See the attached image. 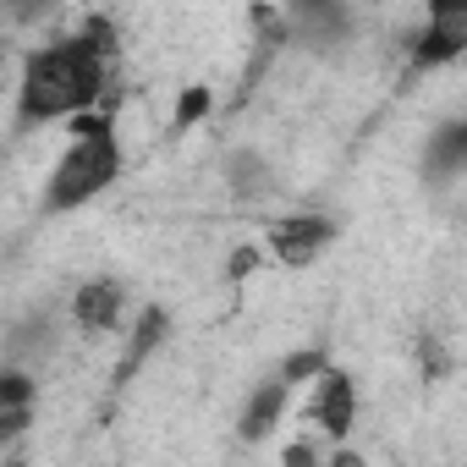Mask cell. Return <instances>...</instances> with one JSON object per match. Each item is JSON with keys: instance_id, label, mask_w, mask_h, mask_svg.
Segmentation results:
<instances>
[{"instance_id": "1", "label": "cell", "mask_w": 467, "mask_h": 467, "mask_svg": "<svg viewBox=\"0 0 467 467\" xmlns=\"http://www.w3.org/2000/svg\"><path fill=\"white\" fill-rule=\"evenodd\" d=\"M105 67H110V56L83 34L45 45L23 72V99H17L23 121H50V116H67V110H88L105 88Z\"/></svg>"}, {"instance_id": "2", "label": "cell", "mask_w": 467, "mask_h": 467, "mask_svg": "<svg viewBox=\"0 0 467 467\" xmlns=\"http://www.w3.org/2000/svg\"><path fill=\"white\" fill-rule=\"evenodd\" d=\"M121 171V149H116V132L99 127V132H78L72 149L61 154L56 176H50V209H78L88 198H99Z\"/></svg>"}, {"instance_id": "3", "label": "cell", "mask_w": 467, "mask_h": 467, "mask_svg": "<svg viewBox=\"0 0 467 467\" xmlns=\"http://www.w3.org/2000/svg\"><path fill=\"white\" fill-rule=\"evenodd\" d=\"M330 243V220L325 214H286L270 225V254L281 265H314Z\"/></svg>"}, {"instance_id": "4", "label": "cell", "mask_w": 467, "mask_h": 467, "mask_svg": "<svg viewBox=\"0 0 467 467\" xmlns=\"http://www.w3.org/2000/svg\"><path fill=\"white\" fill-rule=\"evenodd\" d=\"M308 418H314V423H325V434H347V429H352V418H358V390H352V379H347V374H336V368H325V374L314 379Z\"/></svg>"}, {"instance_id": "5", "label": "cell", "mask_w": 467, "mask_h": 467, "mask_svg": "<svg viewBox=\"0 0 467 467\" xmlns=\"http://www.w3.org/2000/svg\"><path fill=\"white\" fill-rule=\"evenodd\" d=\"M72 314L83 330H110L121 319V286L116 281H88L78 297H72Z\"/></svg>"}, {"instance_id": "6", "label": "cell", "mask_w": 467, "mask_h": 467, "mask_svg": "<svg viewBox=\"0 0 467 467\" xmlns=\"http://www.w3.org/2000/svg\"><path fill=\"white\" fill-rule=\"evenodd\" d=\"M286 379H270V385H259L254 390V401H248V412H243V440H265L270 429H275V418H281V407H286Z\"/></svg>"}, {"instance_id": "7", "label": "cell", "mask_w": 467, "mask_h": 467, "mask_svg": "<svg viewBox=\"0 0 467 467\" xmlns=\"http://www.w3.org/2000/svg\"><path fill=\"white\" fill-rule=\"evenodd\" d=\"M456 171H467V121H445L434 132V143H429V176L445 182Z\"/></svg>"}, {"instance_id": "8", "label": "cell", "mask_w": 467, "mask_h": 467, "mask_svg": "<svg viewBox=\"0 0 467 467\" xmlns=\"http://www.w3.org/2000/svg\"><path fill=\"white\" fill-rule=\"evenodd\" d=\"M462 50H467L462 39H451V34H440V28L429 23V28L418 34V45H412V67H423V72H429V67H445V61H456Z\"/></svg>"}, {"instance_id": "9", "label": "cell", "mask_w": 467, "mask_h": 467, "mask_svg": "<svg viewBox=\"0 0 467 467\" xmlns=\"http://www.w3.org/2000/svg\"><path fill=\"white\" fill-rule=\"evenodd\" d=\"M429 23L467 45V0H429Z\"/></svg>"}, {"instance_id": "10", "label": "cell", "mask_w": 467, "mask_h": 467, "mask_svg": "<svg viewBox=\"0 0 467 467\" xmlns=\"http://www.w3.org/2000/svg\"><path fill=\"white\" fill-rule=\"evenodd\" d=\"M231 187H237L243 198H248V192H265V187H270L265 160H259V154H237V160H231Z\"/></svg>"}, {"instance_id": "11", "label": "cell", "mask_w": 467, "mask_h": 467, "mask_svg": "<svg viewBox=\"0 0 467 467\" xmlns=\"http://www.w3.org/2000/svg\"><path fill=\"white\" fill-rule=\"evenodd\" d=\"M325 374V352L319 347H303V352H292L286 363H281V379L286 385H308V379H319Z\"/></svg>"}, {"instance_id": "12", "label": "cell", "mask_w": 467, "mask_h": 467, "mask_svg": "<svg viewBox=\"0 0 467 467\" xmlns=\"http://www.w3.org/2000/svg\"><path fill=\"white\" fill-rule=\"evenodd\" d=\"M160 336H165V314L154 308V314H143V325H138V341H132V352H127V368H138V363H143V352H154V347H160Z\"/></svg>"}, {"instance_id": "13", "label": "cell", "mask_w": 467, "mask_h": 467, "mask_svg": "<svg viewBox=\"0 0 467 467\" xmlns=\"http://www.w3.org/2000/svg\"><path fill=\"white\" fill-rule=\"evenodd\" d=\"M12 407H34V379L17 374V368L0 379V412H12Z\"/></svg>"}, {"instance_id": "14", "label": "cell", "mask_w": 467, "mask_h": 467, "mask_svg": "<svg viewBox=\"0 0 467 467\" xmlns=\"http://www.w3.org/2000/svg\"><path fill=\"white\" fill-rule=\"evenodd\" d=\"M203 110H209V88H187V94H182V105H176V127H192Z\"/></svg>"}, {"instance_id": "15", "label": "cell", "mask_w": 467, "mask_h": 467, "mask_svg": "<svg viewBox=\"0 0 467 467\" xmlns=\"http://www.w3.org/2000/svg\"><path fill=\"white\" fill-rule=\"evenodd\" d=\"M259 265H265V248H237V254H231V265H225V275L243 281V275H254Z\"/></svg>"}, {"instance_id": "16", "label": "cell", "mask_w": 467, "mask_h": 467, "mask_svg": "<svg viewBox=\"0 0 467 467\" xmlns=\"http://www.w3.org/2000/svg\"><path fill=\"white\" fill-rule=\"evenodd\" d=\"M45 6H50V0H6V12H12L17 23H34V17H45Z\"/></svg>"}, {"instance_id": "17", "label": "cell", "mask_w": 467, "mask_h": 467, "mask_svg": "<svg viewBox=\"0 0 467 467\" xmlns=\"http://www.w3.org/2000/svg\"><path fill=\"white\" fill-rule=\"evenodd\" d=\"M423 368H429V374H440V368H445V352H440L434 341H423Z\"/></svg>"}, {"instance_id": "18", "label": "cell", "mask_w": 467, "mask_h": 467, "mask_svg": "<svg viewBox=\"0 0 467 467\" xmlns=\"http://www.w3.org/2000/svg\"><path fill=\"white\" fill-rule=\"evenodd\" d=\"M286 462H292V467H303V462L314 467V445H292V451H286Z\"/></svg>"}]
</instances>
